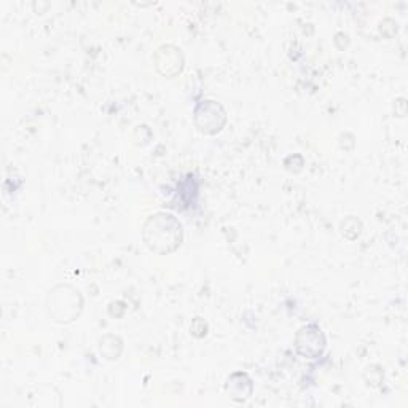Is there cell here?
<instances>
[{
	"mask_svg": "<svg viewBox=\"0 0 408 408\" xmlns=\"http://www.w3.org/2000/svg\"><path fill=\"white\" fill-rule=\"evenodd\" d=\"M142 239L152 252L170 255L182 246L183 227L170 212H156L144 224Z\"/></svg>",
	"mask_w": 408,
	"mask_h": 408,
	"instance_id": "6da1fadb",
	"label": "cell"
},
{
	"mask_svg": "<svg viewBox=\"0 0 408 408\" xmlns=\"http://www.w3.org/2000/svg\"><path fill=\"white\" fill-rule=\"evenodd\" d=\"M83 298L75 287L59 284L48 292L47 311L54 323L70 324L81 314Z\"/></svg>",
	"mask_w": 408,
	"mask_h": 408,
	"instance_id": "7a4b0ae2",
	"label": "cell"
},
{
	"mask_svg": "<svg viewBox=\"0 0 408 408\" xmlns=\"http://www.w3.org/2000/svg\"><path fill=\"white\" fill-rule=\"evenodd\" d=\"M195 127L206 136L219 134L227 124V112L220 102L206 99L201 101L193 112Z\"/></svg>",
	"mask_w": 408,
	"mask_h": 408,
	"instance_id": "3957f363",
	"label": "cell"
},
{
	"mask_svg": "<svg viewBox=\"0 0 408 408\" xmlns=\"http://www.w3.org/2000/svg\"><path fill=\"white\" fill-rule=\"evenodd\" d=\"M295 351L304 359H318L327 348V338L318 324H308L298 329L293 338Z\"/></svg>",
	"mask_w": 408,
	"mask_h": 408,
	"instance_id": "277c9868",
	"label": "cell"
},
{
	"mask_svg": "<svg viewBox=\"0 0 408 408\" xmlns=\"http://www.w3.org/2000/svg\"><path fill=\"white\" fill-rule=\"evenodd\" d=\"M154 64L156 72L166 79L177 77L183 70L185 58L183 53L179 47L171 45V43H165L154 54Z\"/></svg>",
	"mask_w": 408,
	"mask_h": 408,
	"instance_id": "5b68a950",
	"label": "cell"
},
{
	"mask_svg": "<svg viewBox=\"0 0 408 408\" xmlns=\"http://www.w3.org/2000/svg\"><path fill=\"white\" fill-rule=\"evenodd\" d=\"M225 391L230 395V399L235 402H246L250 399V395L254 393V383L247 373L244 372H235L227 378Z\"/></svg>",
	"mask_w": 408,
	"mask_h": 408,
	"instance_id": "8992f818",
	"label": "cell"
},
{
	"mask_svg": "<svg viewBox=\"0 0 408 408\" xmlns=\"http://www.w3.org/2000/svg\"><path fill=\"white\" fill-rule=\"evenodd\" d=\"M97 351L107 361H117L123 352V340L117 335H104L99 340Z\"/></svg>",
	"mask_w": 408,
	"mask_h": 408,
	"instance_id": "52a82bcc",
	"label": "cell"
},
{
	"mask_svg": "<svg viewBox=\"0 0 408 408\" xmlns=\"http://www.w3.org/2000/svg\"><path fill=\"white\" fill-rule=\"evenodd\" d=\"M340 233L343 238H346L348 241H354L362 233V222L354 215L346 217L345 220L340 224Z\"/></svg>",
	"mask_w": 408,
	"mask_h": 408,
	"instance_id": "ba28073f",
	"label": "cell"
},
{
	"mask_svg": "<svg viewBox=\"0 0 408 408\" xmlns=\"http://www.w3.org/2000/svg\"><path fill=\"white\" fill-rule=\"evenodd\" d=\"M364 380L370 388H380L384 380V372L380 366H370L364 373Z\"/></svg>",
	"mask_w": 408,
	"mask_h": 408,
	"instance_id": "9c48e42d",
	"label": "cell"
},
{
	"mask_svg": "<svg viewBox=\"0 0 408 408\" xmlns=\"http://www.w3.org/2000/svg\"><path fill=\"white\" fill-rule=\"evenodd\" d=\"M131 139H133V144L139 145V147H144L147 144H150V140H152L150 128L147 127V124H138V127L133 129Z\"/></svg>",
	"mask_w": 408,
	"mask_h": 408,
	"instance_id": "30bf717a",
	"label": "cell"
},
{
	"mask_svg": "<svg viewBox=\"0 0 408 408\" xmlns=\"http://www.w3.org/2000/svg\"><path fill=\"white\" fill-rule=\"evenodd\" d=\"M209 332V325L203 318H195L192 320V325H190V334H192L195 338H204Z\"/></svg>",
	"mask_w": 408,
	"mask_h": 408,
	"instance_id": "8fae6325",
	"label": "cell"
},
{
	"mask_svg": "<svg viewBox=\"0 0 408 408\" xmlns=\"http://www.w3.org/2000/svg\"><path fill=\"white\" fill-rule=\"evenodd\" d=\"M395 107H400V111L395 112L397 117H405V112H407V104H405V99L404 97H400V99L395 101Z\"/></svg>",
	"mask_w": 408,
	"mask_h": 408,
	"instance_id": "7c38bea8",
	"label": "cell"
}]
</instances>
